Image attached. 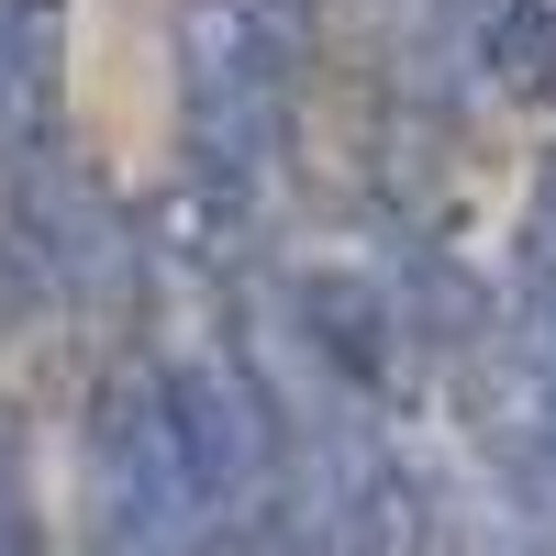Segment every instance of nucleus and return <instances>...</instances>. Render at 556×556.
<instances>
[{"instance_id": "1", "label": "nucleus", "mask_w": 556, "mask_h": 556, "mask_svg": "<svg viewBox=\"0 0 556 556\" xmlns=\"http://www.w3.org/2000/svg\"><path fill=\"white\" fill-rule=\"evenodd\" d=\"M89 545L101 556H235L156 356L112 367L89 401Z\"/></svg>"}, {"instance_id": "2", "label": "nucleus", "mask_w": 556, "mask_h": 556, "mask_svg": "<svg viewBox=\"0 0 556 556\" xmlns=\"http://www.w3.org/2000/svg\"><path fill=\"white\" fill-rule=\"evenodd\" d=\"M290 89L301 78L223 0H178V123H190V167L178 178L267 212L278 167H290Z\"/></svg>"}, {"instance_id": "3", "label": "nucleus", "mask_w": 556, "mask_h": 556, "mask_svg": "<svg viewBox=\"0 0 556 556\" xmlns=\"http://www.w3.org/2000/svg\"><path fill=\"white\" fill-rule=\"evenodd\" d=\"M290 334L301 356L323 367L334 390H390V367H401V312H390V278H367V267H301L290 278Z\"/></svg>"}, {"instance_id": "4", "label": "nucleus", "mask_w": 556, "mask_h": 556, "mask_svg": "<svg viewBox=\"0 0 556 556\" xmlns=\"http://www.w3.org/2000/svg\"><path fill=\"white\" fill-rule=\"evenodd\" d=\"M67 89V0H0V146H45Z\"/></svg>"}, {"instance_id": "5", "label": "nucleus", "mask_w": 556, "mask_h": 556, "mask_svg": "<svg viewBox=\"0 0 556 556\" xmlns=\"http://www.w3.org/2000/svg\"><path fill=\"white\" fill-rule=\"evenodd\" d=\"M56 312V256H45V212H34V146H0V334Z\"/></svg>"}, {"instance_id": "6", "label": "nucleus", "mask_w": 556, "mask_h": 556, "mask_svg": "<svg viewBox=\"0 0 556 556\" xmlns=\"http://www.w3.org/2000/svg\"><path fill=\"white\" fill-rule=\"evenodd\" d=\"M468 67L501 101H545L556 89V0H501V12L468 34Z\"/></svg>"}, {"instance_id": "7", "label": "nucleus", "mask_w": 556, "mask_h": 556, "mask_svg": "<svg viewBox=\"0 0 556 556\" xmlns=\"http://www.w3.org/2000/svg\"><path fill=\"white\" fill-rule=\"evenodd\" d=\"M223 12H235V23H245V34H256L290 78L323 56V0H223Z\"/></svg>"}, {"instance_id": "8", "label": "nucleus", "mask_w": 556, "mask_h": 556, "mask_svg": "<svg viewBox=\"0 0 556 556\" xmlns=\"http://www.w3.org/2000/svg\"><path fill=\"white\" fill-rule=\"evenodd\" d=\"M0 556H45L34 534V490H23V434L0 424Z\"/></svg>"}, {"instance_id": "9", "label": "nucleus", "mask_w": 556, "mask_h": 556, "mask_svg": "<svg viewBox=\"0 0 556 556\" xmlns=\"http://www.w3.org/2000/svg\"><path fill=\"white\" fill-rule=\"evenodd\" d=\"M334 12H345L367 45H390V56H401L412 34H445V23H434V0H334Z\"/></svg>"}, {"instance_id": "10", "label": "nucleus", "mask_w": 556, "mask_h": 556, "mask_svg": "<svg viewBox=\"0 0 556 556\" xmlns=\"http://www.w3.org/2000/svg\"><path fill=\"white\" fill-rule=\"evenodd\" d=\"M523 278H534V290H556V156H545L534 201H523Z\"/></svg>"}, {"instance_id": "11", "label": "nucleus", "mask_w": 556, "mask_h": 556, "mask_svg": "<svg viewBox=\"0 0 556 556\" xmlns=\"http://www.w3.org/2000/svg\"><path fill=\"white\" fill-rule=\"evenodd\" d=\"M490 12H501V0H434V23H445V34H479Z\"/></svg>"}]
</instances>
